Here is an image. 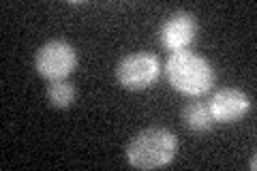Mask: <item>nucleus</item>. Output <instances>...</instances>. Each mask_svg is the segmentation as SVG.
I'll return each instance as SVG.
<instances>
[{"label":"nucleus","instance_id":"obj_1","mask_svg":"<svg viewBox=\"0 0 257 171\" xmlns=\"http://www.w3.org/2000/svg\"><path fill=\"white\" fill-rule=\"evenodd\" d=\"M165 75L174 90L189 96H202L214 86V67L193 52H174L165 62Z\"/></svg>","mask_w":257,"mask_h":171},{"label":"nucleus","instance_id":"obj_2","mask_svg":"<svg viewBox=\"0 0 257 171\" xmlns=\"http://www.w3.org/2000/svg\"><path fill=\"white\" fill-rule=\"evenodd\" d=\"M178 150V139L161 126L144 128L126 145V160L135 169H161L170 165Z\"/></svg>","mask_w":257,"mask_h":171},{"label":"nucleus","instance_id":"obj_3","mask_svg":"<svg viewBox=\"0 0 257 171\" xmlns=\"http://www.w3.org/2000/svg\"><path fill=\"white\" fill-rule=\"evenodd\" d=\"M161 60L146 52H135L124 56L116 67V77L126 90H146L161 77Z\"/></svg>","mask_w":257,"mask_h":171},{"label":"nucleus","instance_id":"obj_4","mask_svg":"<svg viewBox=\"0 0 257 171\" xmlns=\"http://www.w3.org/2000/svg\"><path fill=\"white\" fill-rule=\"evenodd\" d=\"M37 73L45 79H67L77 69V52L67 41H50L43 47H39L35 56Z\"/></svg>","mask_w":257,"mask_h":171},{"label":"nucleus","instance_id":"obj_5","mask_svg":"<svg viewBox=\"0 0 257 171\" xmlns=\"http://www.w3.org/2000/svg\"><path fill=\"white\" fill-rule=\"evenodd\" d=\"M197 37V20L189 11H176L159 30V41L167 52H184Z\"/></svg>","mask_w":257,"mask_h":171},{"label":"nucleus","instance_id":"obj_6","mask_svg":"<svg viewBox=\"0 0 257 171\" xmlns=\"http://www.w3.org/2000/svg\"><path fill=\"white\" fill-rule=\"evenodd\" d=\"M208 109H210L214 122L229 124V122H238L246 116L251 109V99L242 90L223 88L212 94V99L208 101Z\"/></svg>","mask_w":257,"mask_h":171},{"label":"nucleus","instance_id":"obj_7","mask_svg":"<svg viewBox=\"0 0 257 171\" xmlns=\"http://www.w3.org/2000/svg\"><path fill=\"white\" fill-rule=\"evenodd\" d=\"M182 120L187 128H191L193 133H206L210 131L212 124H214V118L208 105L202 103V101H191L187 107L182 109Z\"/></svg>","mask_w":257,"mask_h":171},{"label":"nucleus","instance_id":"obj_8","mask_svg":"<svg viewBox=\"0 0 257 171\" xmlns=\"http://www.w3.org/2000/svg\"><path fill=\"white\" fill-rule=\"evenodd\" d=\"M75 96H77L75 84L69 79H56V81H50V86H47V101H50V105L56 109L71 107Z\"/></svg>","mask_w":257,"mask_h":171}]
</instances>
